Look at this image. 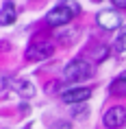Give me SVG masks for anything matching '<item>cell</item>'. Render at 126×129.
<instances>
[{"label":"cell","instance_id":"6da1fadb","mask_svg":"<svg viewBox=\"0 0 126 129\" xmlns=\"http://www.w3.org/2000/svg\"><path fill=\"white\" fill-rule=\"evenodd\" d=\"M80 13V5L76 0H61L57 7H52L46 15V22L50 26H63L72 20L74 15Z\"/></svg>","mask_w":126,"mask_h":129},{"label":"cell","instance_id":"7a4b0ae2","mask_svg":"<svg viewBox=\"0 0 126 129\" xmlns=\"http://www.w3.org/2000/svg\"><path fill=\"white\" fill-rule=\"evenodd\" d=\"M91 75H93V68H91V63L87 59H72L65 66V70H63V79L70 81V83L85 81V79H89Z\"/></svg>","mask_w":126,"mask_h":129},{"label":"cell","instance_id":"3957f363","mask_svg":"<svg viewBox=\"0 0 126 129\" xmlns=\"http://www.w3.org/2000/svg\"><path fill=\"white\" fill-rule=\"evenodd\" d=\"M54 53V44L52 42H33L26 48V59L31 61H44L48 57H52Z\"/></svg>","mask_w":126,"mask_h":129},{"label":"cell","instance_id":"277c9868","mask_svg":"<svg viewBox=\"0 0 126 129\" xmlns=\"http://www.w3.org/2000/svg\"><path fill=\"white\" fill-rule=\"evenodd\" d=\"M102 122H104L106 129H119V127H124V122H126V109L122 107V105H115V107L106 109Z\"/></svg>","mask_w":126,"mask_h":129},{"label":"cell","instance_id":"5b68a950","mask_svg":"<svg viewBox=\"0 0 126 129\" xmlns=\"http://www.w3.org/2000/svg\"><path fill=\"white\" fill-rule=\"evenodd\" d=\"M96 22H98L102 28H106V31H115V28H119V24H122V15H119L117 11H113V9H106V11H100L98 13Z\"/></svg>","mask_w":126,"mask_h":129},{"label":"cell","instance_id":"8992f818","mask_svg":"<svg viewBox=\"0 0 126 129\" xmlns=\"http://www.w3.org/2000/svg\"><path fill=\"white\" fill-rule=\"evenodd\" d=\"M91 96V88H67L63 92V101L70 103V105H76V103H83Z\"/></svg>","mask_w":126,"mask_h":129},{"label":"cell","instance_id":"52a82bcc","mask_svg":"<svg viewBox=\"0 0 126 129\" xmlns=\"http://www.w3.org/2000/svg\"><path fill=\"white\" fill-rule=\"evenodd\" d=\"M11 88H13V92L20 94L22 99H33L35 96V85L31 81H26V79H15V81L11 83Z\"/></svg>","mask_w":126,"mask_h":129},{"label":"cell","instance_id":"ba28073f","mask_svg":"<svg viewBox=\"0 0 126 129\" xmlns=\"http://www.w3.org/2000/svg\"><path fill=\"white\" fill-rule=\"evenodd\" d=\"M15 5L11 0H5L2 2V11H0V22H2V26H9V24H13L15 22Z\"/></svg>","mask_w":126,"mask_h":129},{"label":"cell","instance_id":"9c48e42d","mask_svg":"<svg viewBox=\"0 0 126 129\" xmlns=\"http://www.w3.org/2000/svg\"><path fill=\"white\" fill-rule=\"evenodd\" d=\"M113 48L117 53H124L126 50V28H122L117 35H115V42H113Z\"/></svg>","mask_w":126,"mask_h":129},{"label":"cell","instance_id":"30bf717a","mask_svg":"<svg viewBox=\"0 0 126 129\" xmlns=\"http://www.w3.org/2000/svg\"><path fill=\"white\" fill-rule=\"evenodd\" d=\"M111 92H113V94H117V96H126V81L117 77V81L111 83Z\"/></svg>","mask_w":126,"mask_h":129},{"label":"cell","instance_id":"8fae6325","mask_svg":"<svg viewBox=\"0 0 126 129\" xmlns=\"http://www.w3.org/2000/svg\"><path fill=\"white\" fill-rule=\"evenodd\" d=\"M52 129H72V125H70V122H65V120H59Z\"/></svg>","mask_w":126,"mask_h":129},{"label":"cell","instance_id":"7c38bea8","mask_svg":"<svg viewBox=\"0 0 126 129\" xmlns=\"http://www.w3.org/2000/svg\"><path fill=\"white\" fill-rule=\"evenodd\" d=\"M111 2H113L117 9H126V0H111Z\"/></svg>","mask_w":126,"mask_h":129},{"label":"cell","instance_id":"4fadbf2b","mask_svg":"<svg viewBox=\"0 0 126 129\" xmlns=\"http://www.w3.org/2000/svg\"><path fill=\"white\" fill-rule=\"evenodd\" d=\"M119 79H124V81H126V72H122V75H119Z\"/></svg>","mask_w":126,"mask_h":129},{"label":"cell","instance_id":"5bb4252c","mask_svg":"<svg viewBox=\"0 0 126 129\" xmlns=\"http://www.w3.org/2000/svg\"><path fill=\"white\" fill-rule=\"evenodd\" d=\"M24 129H31V127H24Z\"/></svg>","mask_w":126,"mask_h":129}]
</instances>
